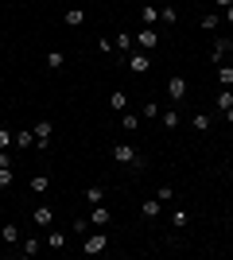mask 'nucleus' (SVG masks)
Instances as JSON below:
<instances>
[{
	"instance_id": "obj_3",
	"label": "nucleus",
	"mask_w": 233,
	"mask_h": 260,
	"mask_svg": "<svg viewBox=\"0 0 233 260\" xmlns=\"http://www.w3.org/2000/svg\"><path fill=\"white\" fill-rule=\"evenodd\" d=\"M187 78H183V74H171V78H167V98H171V101H183V98H187Z\"/></svg>"
},
{
	"instance_id": "obj_21",
	"label": "nucleus",
	"mask_w": 233,
	"mask_h": 260,
	"mask_svg": "<svg viewBox=\"0 0 233 260\" xmlns=\"http://www.w3.org/2000/svg\"><path fill=\"white\" fill-rule=\"evenodd\" d=\"M27 186H31V194H39V198H43L47 190H51V179H47V175H35V179H31Z\"/></svg>"
},
{
	"instance_id": "obj_27",
	"label": "nucleus",
	"mask_w": 233,
	"mask_h": 260,
	"mask_svg": "<svg viewBox=\"0 0 233 260\" xmlns=\"http://www.w3.org/2000/svg\"><path fill=\"white\" fill-rule=\"evenodd\" d=\"M20 249H23V256H35V252H43V245H39L35 237H23V245H20Z\"/></svg>"
},
{
	"instance_id": "obj_32",
	"label": "nucleus",
	"mask_w": 233,
	"mask_h": 260,
	"mask_svg": "<svg viewBox=\"0 0 233 260\" xmlns=\"http://www.w3.org/2000/svg\"><path fill=\"white\" fill-rule=\"evenodd\" d=\"M171 194H175V186H155V198H159V202H167V198H171Z\"/></svg>"
},
{
	"instance_id": "obj_11",
	"label": "nucleus",
	"mask_w": 233,
	"mask_h": 260,
	"mask_svg": "<svg viewBox=\"0 0 233 260\" xmlns=\"http://www.w3.org/2000/svg\"><path fill=\"white\" fill-rule=\"evenodd\" d=\"M222 12H206V16H202V20H198V27H202V31H218V27H222Z\"/></svg>"
},
{
	"instance_id": "obj_37",
	"label": "nucleus",
	"mask_w": 233,
	"mask_h": 260,
	"mask_svg": "<svg viewBox=\"0 0 233 260\" xmlns=\"http://www.w3.org/2000/svg\"><path fill=\"white\" fill-rule=\"evenodd\" d=\"M222 20H225V23H233V4L225 8V16H222Z\"/></svg>"
},
{
	"instance_id": "obj_36",
	"label": "nucleus",
	"mask_w": 233,
	"mask_h": 260,
	"mask_svg": "<svg viewBox=\"0 0 233 260\" xmlns=\"http://www.w3.org/2000/svg\"><path fill=\"white\" fill-rule=\"evenodd\" d=\"M0 167H12V152H0Z\"/></svg>"
},
{
	"instance_id": "obj_35",
	"label": "nucleus",
	"mask_w": 233,
	"mask_h": 260,
	"mask_svg": "<svg viewBox=\"0 0 233 260\" xmlns=\"http://www.w3.org/2000/svg\"><path fill=\"white\" fill-rule=\"evenodd\" d=\"M97 51L101 54H113V39H97Z\"/></svg>"
},
{
	"instance_id": "obj_22",
	"label": "nucleus",
	"mask_w": 233,
	"mask_h": 260,
	"mask_svg": "<svg viewBox=\"0 0 233 260\" xmlns=\"http://www.w3.org/2000/svg\"><path fill=\"white\" fill-rule=\"evenodd\" d=\"M210 124H214V120L206 117V113H194V117H190V128H194V132H210Z\"/></svg>"
},
{
	"instance_id": "obj_25",
	"label": "nucleus",
	"mask_w": 233,
	"mask_h": 260,
	"mask_svg": "<svg viewBox=\"0 0 233 260\" xmlns=\"http://www.w3.org/2000/svg\"><path fill=\"white\" fill-rule=\"evenodd\" d=\"M86 202H89V206L105 202V186H86Z\"/></svg>"
},
{
	"instance_id": "obj_14",
	"label": "nucleus",
	"mask_w": 233,
	"mask_h": 260,
	"mask_svg": "<svg viewBox=\"0 0 233 260\" xmlns=\"http://www.w3.org/2000/svg\"><path fill=\"white\" fill-rule=\"evenodd\" d=\"M121 128H124V132H136V128H140V113L124 109V113H121Z\"/></svg>"
},
{
	"instance_id": "obj_16",
	"label": "nucleus",
	"mask_w": 233,
	"mask_h": 260,
	"mask_svg": "<svg viewBox=\"0 0 233 260\" xmlns=\"http://www.w3.org/2000/svg\"><path fill=\"white\" fill-rule=\"evenodd\" d=\"M62 245H66V233H62V229H47V249H62Z\"/></svg>"
},
{
	"instance_id": "obj_2",
	"label": "nucleus",
	"mask_w": 233,
	"mask_h": 260,
	"mask_svg": "<svg viewBox=\"0 0 233 260\" xmlns=\"http://www.w3.org/2000/svg\"><path fill=\"white\" fill-rule=\"evenodd\" d=\"M148 66H152V54L148 51H140V47L128 51V70H132V74H148Z\"/></svg>"
},
{
	"instance_id": "obj_40",
	"label": "nucleus",
	"mask_w": 233,
	"mask_h": 260,
	"mask_svg": "<svg viewBox=\"0 0 233 260\" xmlns=\"http://www.w3.org/2000/svg\"><path fill=\"white\" fill-rule=\"evenodd\" d=\"M229 167H233V163H229Z\"/></svg>"
},
{
	"instance_id": "obj_33",
	"label": "nucleus",
	"mask_w": 233,
	"mask_h": 260,
	"mask_svg": "<svg viewBox=\"0 0 233 260\" xmlns=\"http://www.w3.org/2000/svg\"><path fill=\"white\" fill-rule=\"evenodd\" d=\"M86 225H89V217H78V221H74V225H70V229H74V233H82V237H86Z\"/></svg>"
},
{
	"instance_id": "obj_17",
	"label": "nucleus",
	"mask_w": 233,
	"mask_h": 260,
	"mask_svg": "<svg viewBox=\"0 0 233 260\" xmlns=\"http://www.w3.org/2000/svg\"><path fill=\"white\" fill-rule=\"evenodd\" d=\"M140 20H144V27H155V23H159V8H155V4H144V8H140Z\"/></svg>"
},
{
	"instance_id": "obj_8",
	"label": "nucleus",
	"mask_w": 233,
	"mask_h": 260,
	"mask_svg": "<svg viewBox=\"0 0 233 260\" xmlns=\"http://www.w3.org/2000/svg\"><path fill=\"white\" fill-rule=\"evenodd\" d=\"M35 148H47L51 144V120H35Z\"/></svg>"
},
{
	"instance_id": "obj_12",
	"label": "nucleus",
	"mask_w": 233,
	"mask_h": 260,
	"mask_svg": "<svg viewBox=\"0 0 233 260\" xmlns=\"http://www.w3.org/2000/svg\"><path fill=\"white\" fill-rule=\"evenodd\" d=\"M0 241H4V245H20V225H16V221L0 225Z\"/></svg>"
},
{
	"instance_id": "obj_18",
	"label": "nucleus",
	"mask_w": 233,
	"mask_h": 260,
	"mask_svg": "<svg viewBox=\"0 0 233 260\" xmlns=\"http://www.w3.org/2000/svg\"><path fill=\"white\" fill-rule=\"evenodd\" d=\"M159 210H163V202H159V198H144V206H140V214H144V217H159Z\"/></svg>"
},
{
	"instance_id": "obj_19",
	"label": "nucleus",
	"mask_w": 233,
	"mask_h": 260,
	"mask_svg": "<svg viewBox=\"0 0 233 260\" xmlns=\"http://www.w3.org/2000/svg\"><path fill=\"white\" fill-rule=\"evenodd\" d=\"M43 62H47V70H62V66H66V54L62 51H47Z\"/></svg>"
},
{
	"instance_id": "obj_20",
	"label": "nucleus",
	"mask_w": 233,
	"mask_h": 260,
	"mask_svg": "<svg viewBox=\"0 0 233 260\" xmlns=\"http://www.w3.org/2000/svg\"><path fill=\"white\" fill-rule=\"evenodd\" d=\"M159 128H167V132L179 128V113L175 109H163V113H159Z\"/></svg>"
},
{
	"instance_id": "obj_1",
	"label": "nucleus",
	"mask_w": 233,
	"mask_h": 260,
	"mask_svg": "<svg viewBox=\"0 0 233 260\" xmlns=\"http://www.w3.org/2000/svg\"><path fill=\"white\" fill-rule=\"evenodd\" d=\"M113 159L121 167H128V171H144V159H140V152L132 144H113Z\"/></svg>"
},
{
	"instance_id": "obj_4",
	"label": "nucleus",
	"mask_w": 233,
	"mask_h": 260,
	"mask_svg": "<svg viewBox=\"0 0 233 260\" xmlns=\"http://www.w3.org/2000/svg\"><path fill=\"white\" fill-rule=\"evenodd\" d=\"M82 249H86V256H101V252L109 249V237H105V233H89Z\"/></svg>"
},
{
	"instance_id": "obj_38",
	"label": "nucleus",
	"mask_w": 233,
	"mask_h": 260,
	"mask_svg": "<svg viewBox=\"0 0 233 260\" xmlns=\"http://www.w3.org/2000/svg\"><path fill=\"white\" fill-rule=\"evenodd\" d=\"M214 4H218V8H222V12H225V8H229V4H233V0H214Z\"/></svg>"
},
{
	"instance_id": "obj_10",
	"label": "nucleus",
	"mask_w": 233,
	"mask_h": 260,
	"mask_svg": "<svg viewBox=\"0 0 233 260\" xmlns=\"http://www.w3.org/2000/svg\"><path fill=\"white\" fill-rule=\"evenodd\" d=\"M62 23H66V27H82V23H86V8H66L62 12Z\"/></svg>"
},
{
	"instance_id": "obj_39",
	"label": "nucleus",
	"mask_w": 233,
	"mask_h": 260,
	"mask_svg": "<svg viewBox=\"0 0 233 260\" xmlns=\"http://www.w3.org/2000/svg\"><path fill=\"white\" fill-rule=\"evenodd\" d=\"M222 117H225V120H229V124H233V105H229V109H225V113H222Z\"/></svg>"
},
{
	"instance_id": "obj_31",
	"label": "nucleus",
	"mask_w": 233,
	"mask_h": 260,
	"mask_svg": "<svg viewBox=\"0 0 233 260\" xmlns=\"http://www.w3.org/2000/svg\"><path fill=\"white\" fill-rule=\"evenodd\" d=\"M218 86H233V66H218Z\"/></svg>"
},
{
	"instance_id": "obj_30",
	"label": "nucleus",
	"mask_w": 233,
	"mask_h": 260,
	"mask_svg": "<svg viewBox=\"0 0 233 260\" xmlns=\"http://www.w3.org/2000/svg\"><path fill=\"white\" fill-rule=\"evenodd\" d=\"M175 20H179V16H175V8H171V4H163V8H159V23H167V27H171Z\"/></svg>"
},
{
	"instance_id": "obj_34",
	"label": "nucleus",
	"mask_w": 233,
	"mask_h": 260,
	"mask_svg": "<svg viewBox=\"0 0 233 260\" xmlns=\"http://www.w3.org/2000/svg\"><path fill=\"white\" fill-rule=\"evenodd\" d=\"M0 186H12V167H0Z\"/></svg>"
},
{
	"instance_id": "obj_29",
	"label": "nucleus",
	"mask_w": 233,
	"mask_h": 260,
	"mask_svg": "<svg viewBox=\"0 0 233 260\" xmlns=\"http://www.w3.org/2000/svg\"><path fill=\"white\" fill-rule=\"evenodd\" d=\"M12 144H16V132H12V128H0V152H8Z\"/></svg>"
},
{
	"instance_id": "obj_28",
	"label": "nucleus",
	"mask_w": 233,
	"mask_h": 260,
	"mask_svg": "<svg viewBox=\"0 0 233 260\" xmlns=\"http://www.w3.org/2000/svg\"><path fill=\"white\" fill-rule=\"evenodd\" d=\"M171 225H175V229H187L190 225V214H187V210H175V214H171Z\"/></svg>"
},
{
	"instance_id": "obj_24",
	"label": "nucleus",
	"mask_w": 233,
	"mask_h": 260,
	"mask_svg": "<svg viewBox=\"0 0 233 260\" xmlns=\"http://www.w3.org/2000/svg\"><path fill=\"white\" fill-rule=\"evenodd\" d=\"M159 113H163V109L155 105V101H144V109H140V120H159Z\"/></svg>"
},
{
	"instance_id": "obj_15",
	"label": "nucleus",
	"mask_w": 233,
	"mask_h": 260,
	"mask_svg": "<svg viewBox=\"0 0 233 260\" xmlns=\"http://www.w3.org/2000/svg\"><path fill=\"white\" fill-rule=\"evenodd\" d=\"M16 148H23V152L35 148V128H20V132H16Z\"/></svg>"
},
{
	"instance_id": "obj_6",
	"label": "nucleus",
	"mask_w": 233,
	"mask_h": 260,
	"mask_svg": "<svg viewBox=\"0 0 233 260\" xmlns=\"http://www.w3.org/2000/svg\"><path fill=\"white\" fill-rule=\"evenodd\" d=\"M229 51H233V39L229 35H218V39H214V51H210V62H222Z\"/></svg>"
},
{
	"instance_id": "obj_5",
	"label": "nucleus",
	"mask_w": 233,
	"mask_h": 260,
	"mask_svg": "<svg viewBox=\"0 0 233 260\" xmlns=\"http://www.w3.org/2000/svg\"><path fill=\"white\" fill-rule=\"evenodd\" d=\"M136 47L152 54L155 47H159V31H155V27H144V31H136Z\"/></svg>"
},
{
	"instance_id": "obj_7",
	"label": "nucleus",
	"mask_w": 233,
	"mask_h": 260,
	"mask_svg": "<svg viewBox=\"0 0 233 260\" xmlns=\"http://www.w3.org/2000/svg\"><path fill=\"white\" fill-rule=\"evenodd\" d=\"M89 221H93V225H109L113 221V214H109V206H105V202H97V206H89Z\"/></svg>"
},
{
	"instance_id": "obj_13",
	"label": "nucleus",
	"mask_w": 233,
	"mask_h": 260,
	"mask_svg": "<svg viewBox=\"0 0 233 260\" xmlns=\"http://www.w3.org/2000/svg\"><path fill=\"white\" fill-rule=\"evenodd\" d=\"M214 105H218V113H225V109L233 105V86H222V89H218V98H214Z\"/></svg>"
},
{
	"instance_id": "obj_26",
	"label": "nucleus",
	"mask_w": 233,
	"mask_h": 260,
	"mask_svg": "<svg viewBox=\"0 0 233 260\" xmlns=\"http://www.w3.org/2000/svg\"><path fill=\"white\" fill-rule=\"evenodd\" d=\"M132 47H136V39H132V35H128V31H117V51H124V54H128Z\"/></svg>"
},
{
	"instance_id": "obj_9",
	"label": "nucleus",
	"mask_w": 233,
	"mask_h": 260,
	"mask_svg": "<svg viewBox=\"0 0 233 260\" xmlns=\"http://www.w3.org/2000/svg\"><path fill=\"white\" fill-rule=\"evenodd\" d=\"M31 221H35V225H43V229H51V225H55V210H51V206H35Z\"/></svg>"
},
{
	"instance_id": "obj_23",
	"label": "nucleus",
	"mask_w": 233,
	"mask_h": 260,
	"mask_svg": "<svg viewBox=\"0 0 233 260\" xmlns=\"http://www.w3.org/2000/svg\"><path fill=\"white\" fill-rule=\"evenodd\" d=\"M109 109H113V113H124V109H128V98H124L121 89H117V93H109Z\"/></svg>"
}]
</instances>
